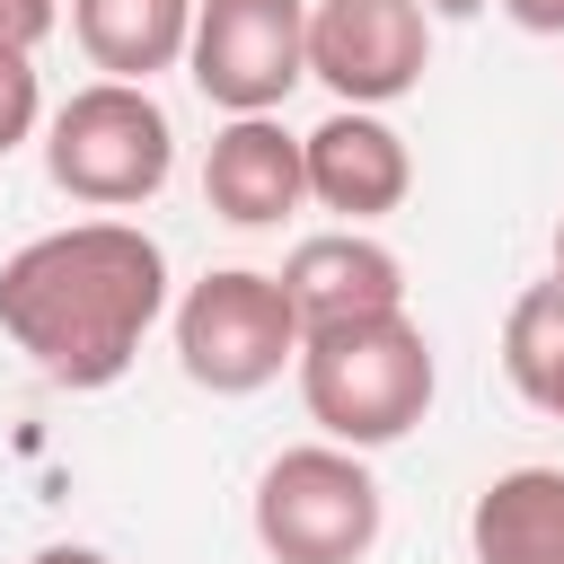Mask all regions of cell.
<instances>
[{"label":"cell","instance_id":"10","mask_svg":"<svg viewBox=\"0 0 564 564\" xmlns=\"http://www.w3.org/2000/svg\"><path fill=\"white\" fill-rule=\"evenodd\" d=\"M282 291L300 308V335H317V326H352V317L405 308V264L370 229H317V238H300L282 256Z\"/></svg>","mask_w":564,"mask_h":564},{"label":"cell","instance_id":"1","mask_svg":"<svg viewBox=\"0 0 564 564\" xmlns=\"http://www.w3.org/2000/svg\"><path fill=\"white\" fill-rule=\"evenodd\" d=\"M167 317V256L132 220H70L0 264V335L53 388H115Z\"/></svg>","mask_w":564,"mask_h":564},{"label":"cell","instance_id":"4","mask_svg":"<svg viewBox=\"0 0 564 564\" xmlns=\"http://www.w3.org/2000/svg\"><path fill=\"white\" fill-rule=\"evenodd\" d=\"M379 520V476L344 441H300L256 476V546L273 564H361Z\"/></svg>","mask_w":564,"mask_h":564},{"label":"cell","instance_id":"17","mask_svg":"<svg viewBox=\"0 0 564 564\" xmlns=\"http://www.w3.org/2000/svg\"><path fill=\"white\" fill-rule=\"evenodd\" d=\"M26 564H115V555H97V546H35Z\"/></svg>","mask_w":564,"mask_h":564},{"label":"cell","instance_id":"5","mask_svg":"<svg viewBox=\"0 0 564 564\" xmlns=\"http://www.w3.org/2000/svg\"><path fill=\"white\" fill-rule=\"evenodd\" d=\"M176 361L212 397H256L282 370H300V308H291L282 273H256V264L203 273L176 300Z\"/></svg>","mask_w":564,"mask_h":564},{"label":"cell","instance_id":"16","mask_svg":"<svg viewBox=\"0 0 564 564\" xmlns=\"http://www.w3.org/2000/svg\"><path fill=\"white\" fill-rule=\"evenodd\" d=\"M511 26H529V35H564V0H494Z\"/></svg>","mask_w":564,"mask_h":564},{"label":"cell","instance_id":"12","mask_svg":"<svg viewBox=\"0 0 564 564\" xmlns=\"http://www.w3.org/2000/svg\"><path fill=\"white\" fill-rule=\"evenodd\" d=\"M70 35L106 79H159L194 44V0H70Z\"/></svg>","mask_w":564,"mask_h":564},{"label":"cell","instance_id":"6","mask_svg":"<svg viewBox=\"0 0 564 564\" xmlns=\"http://www.w3.org/2000/svg\"><path fill=\"white\" fill-rule=\"evenodd\" d=\"M185 79L220 115H273L308 79V0H194Z\"/></svg>","mask_w":564,"mask_h":564},{"label":"cell","instance_id":"15","mask_svg":"<svg viewBox=\"0 0 564 564\" xmlns=\"http://www.w3.org/2000/svg\"><path fill=\"white\" fill-rule=\"evenodd\" d=\"M62 26V0H0V53H35Z\"/></svg>","mask_w":564,"mask_h":564},{"label":"cell","instance_id":"8","mask_svg":"<svg viewBox=\"0 0 564 564\" xmlns=\"http://www.w3.org/2000/svg\"><path fill=\"white\" fill-rule=\"evenodd\" d=\"M300 150H308V203L344 212V229L388 220L414 194V150L379 106H335L317 132H300Z\"/></svg>","mask_w":564,"mask_h":564},{"label":"cell","instance_id":"3","mask_svg":"<svg viewBox=\"0 0 564 564\" xmlns=\"http://www.w3.org/2000/svg\"><path fill=\"white\" fill-rule=\"evenodd\" d=\"M167 167H176V123L141 79H88L44 123V176L88 212L150 203L167 185Z\"/></svg>","mask_w":564,"mask_h":564},{"label":"cell","instance_id":"19","mask_svg":"<svg viewBox=\"0 0 564 564\" xmlns=\"http://www.w3.org/2000/svg\"><path fill=\"white\" fill-rule=\"evenodd\" d=\"M555 282H564V212H555Z\"/></svg>","mask_w":564,"mask_h":564},{"label":"cell","instance_id":"14","mask_svg":"<svg viewBox=\"0 0 564 564\" xmlns=\"http://www.w3.org/2000/svg\"><path fill=\"white\" fill-rule=\"evenodd\" d=\"M44 123V79H35V53H0V159L18 141H35Z\"/></svg>","mask_w":564,"mask_h":564},{"label":"cell","instance_id":"18","mask_svg":"<svg viewBox=\"0 0 564 564\" xmlns=\"http://www.w3.org/2000/svg\"><path fill=\"white\" fill-rule=\"evenodd\" d=\"M423 9H432V18H476L485 0H423Z\"/></svg>","mask_w":564,"mask_h":564},{"label":"cell","instance_id":"11","mask_svg":"<svg viewBox=\"0 0 564 564\" xmlns=\"http://www.w3.org/2000/svg\"><path fill=\"white\" fill-rule=\"evenodd\" d=\"M476 564H564V467H502L467 511Z\"/></svg>","mask_w":564,"mask_h":564},{"label":"cell","instance_id":"7","mask_svg":"<svg viewBox=\"0 0 564 564\" xmlns=\"http://www.w3.org/2000/svg\"><path fill=\"white\" fill-rule=\"evenodd\" d=\"M432 70V9L423 0H308V79L335 106H397Z\"/></svg>","mask_w":564,"mask_h":564},{"label":"cell","instance_id":"2","mask_svg":"<svg viewBox=\"0 0 564 564\" xmlns=\"http://www.w3.org/2000/svg\"><path fill=\"white\" fill-rule=\"evenodd\" d=\"M432 388H441V361H432V335H423L405 308L300 335V405H308V423H317L326 441H344V449H388V441H405V432L432 414Z\"/></svg>","mask_w":564,"mask_h":564},{"label":"cell","instance_id":"9","mask_svg":"<svg viewBox=\"0 0 564 564\" xmlns=\"http://www.w3.org/2000/svg\"><path fill=\"white\" fill-rule=\"evenodd\" d=\"M203 203L229 229H273L308 203V150L273 115H229L203 150Z\"/></svg>","mask_w":564,"mask_h":564},{"label":"cell","instance_id":"13","mask_svg":"<svg viewBox=\"0 0 564 564\" xmlns=\"http://www.w3.org/2000/svg\"><path fill=\"white\" fill-rule=\"evenodd\" d=\"M502 370H511V388L538 414L564 423V282L555 273L511 300V317H502Z\"/></svg>","mask_w":564,"mask_h":564}]
</instances>
